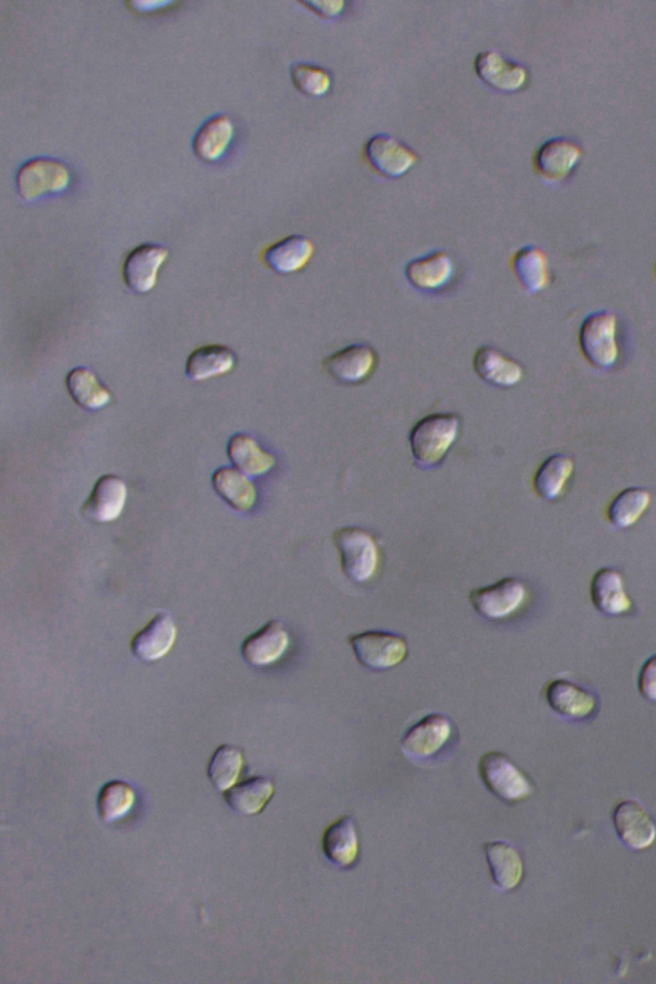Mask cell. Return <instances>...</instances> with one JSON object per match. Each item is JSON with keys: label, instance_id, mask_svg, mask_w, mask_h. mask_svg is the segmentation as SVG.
Masks as SVG:
<instances>
[{"label": "cell", "instance_id": "5bb4252c", "mask_svg": "<svg viewBox=\"0 0 656 984\" xmlns=\"http://www.w3.org/2000/svg\"><path fill=\"white\" fill-rule=\"evenodd\" d=\"M168 258V250L157 244H143L127 255L124 263V280L129 290L147 294L156 288L160 267Z\"/></svg>", "mask_w": 656, "mask_h": 984}, {"label": "cell", "instance_id": "6da1fadb", "mask_svg": "<svg viewBox=\"0 0 656 984\" xmlns=\"http://www.w3.org/2000/svg\"><path fill=\"white\" fill-rule=\"evenodd\" d=\"M459 429L460 418L455 413H435L420 418L409 434L413 459L424 468L440 465L458 441Z\"/></svg>", "mask_w": 656, "mask_h": 984}, {"label": "cell", "instance_id": "4dcf8cb0", "mask_svg": "<svg viewBox=\"0 0 656 984\" xmlns=\"http://www.w3.org/2000/svg\"><path fill=\"white\" fill-rule=\"evenodd\" d=\"M573 460L566 455L554 454L541 463L533 476V490L539 498L552 501L561 496L573 474Z\"/></svg>", "mask_w": 656, "mask_h": 984}, {"label": "cell", "instance_id": "9c48e42d", "mask_svg": "<svg viewBox=\"0 0 656 984\" xmlns=\"http://www.w3.org/2000/svg\"><path fill=\"white\" fill-rule=\"evenodd\" d=\"M528 597L524 583L516 577H507L490 587L469 592V603L476 613L488 620H504L517 612Z\"/></svg>", "mask_w": 656, "mask_h": 984}, {"label": "cell", "instance_id": "83f0119b", "mask_svg": "<svg viewBox=\"0 0 656 984\" xmlns=\"http://www.w3.org/2000/svg\"><path fill=\"white\" fill-rule=\"evenodd\" d=\"M232 465L247 476H262L277 465V458L248 434L233 435L228 443Z\"/></svg>", "mask_w": 656, "mask_h": 984}, {"label": "cell", "instance_id": "e575fe53", "mask_svg": "<svg viewBox=\"0 0 656 984\" xmlns=\"http://www.w3.org/2000/svg\"><path fill=\"white\" fill-rule=\"evenodd\" d=\"M134 788L125 783H110L102 788L98 797L100 816L105 824L125 818L134 808Z\"/></svg>", "mask_w": 656, "mask_h": 984}, {"label": "cell", "instance_id": "d6986e66", "mask_svg": "<svg viewBox=\"0 0 656 984\" xmlns=\"http://www.w3.org/2000/svg\"><path fill=\"white\" fill-rule=\"evenodd\" d=\"M290 645L289 632L280 621H270L242 642L241 655L253 666H267L280 661Z\"/></svg>", "mask_w": 656, "mask_h": 984}, {"label": "cell", "instance_id": "5b68a950", "mask_svg": "<svg viewBox=\"0 0 656 984\" xmlns=\"http://www.w3.org/2000/svg\"><path fill=\"white\" fill-rule=\"evenodd\" d=\"M580 346L586 361L598 370H610L617 363V317L612 312L591 313L580 329Z\"/></svg>", "mask_w": 656, "mask_h": 984}, {"label": "cell", "instance_id": "836d02e7", "mask_svg": "<svg viewBox=\"0 0 656 984\" xmlns=\"http://www.w3.org/2000/svg\"><path fill=\"white\" fill-rule=\"evenodd\" d=\"M652 503L650 493L643 487H628L621 491L607 508V519L618 528L634 526Z\"/></svg>", "mask_w": 656, "mask_h": 984}, {"label": "cell", "instance_id": "8992f818", "mask_svg": "<svg viewBox=\"0 0 656 984\" xmlns=\"http://www.w3.org/2000/svg\"><path fill=\"white\" fill-rule=\"evenodd\" d=\"M347 641L356 661L369 670L395 669L408 655L407 640L392 632L366 631L351 634Z\"/></svg>", "mask_w": 656, "mask_h": 984}, {"label": "cell", "instance_id": "ab89813d", "mask_svg": "<svg viewBox=\"0 0 656 984\" xmlns=\"http://www.w3.org/2000/svg\"><path fill=\"white\" fill-rule=\"evenodd\" d=\"M655 275H656V265H655Z\"/></svg>", "mask_w": 656, "mask_h": 984}, {"label": "cell", "instance_id": "4316f807", "mask_svg": "<svg viewBox=\"0 0 656 984\" xmlns=\"http://www.w3.org/2000/svg\"><path fill=\"white\" fill-rule=\"evenodd\" d=\"M237 364V355L225 345H206L194 351L186 361V377L207 381L228 375Z\"/></svg>", "mask_w": 656, "mask_h": 984}, {"label": "cell", "instance_id": "ffe728a7", "mask_svg": "<svg viewBox=\"0 0 656 984\" xmlns=\"http://www.w3.org/2000/svg\"><path fill=\"white\" fill-rule=\"evenodd\" d=\"M233 137L235 125L231 117L226 113H217L202 122L194 135L192 152L206 164H215L229 152Z\"/></svg>", "mask_w": 656, "mask_h": 984}, {"label": "cell", "instance_id": "d6a6232c", "mask_svg": "<svg viewBox=\"0 0 656 984\" xmlns=\"http://www.w3.org/2000/svg\"><path fill=\"white\" fill-rule=\"evenodd\" d=\"M244 768V754L238 747L222 745L210 758L208 777L218 791L228 793L239 783Z\"/></svg>", "mask_w": 656, "mask_h": 984}, {"label": "cell", "instance_id": "ba28073f", "mask_svg": "<svg viewBox=\"0 0 656 984\" xmlns=\"http://www.w3.org/2000/svg\"><path fill=\"white\" fill-rule=\"evenodd\" d=\"M368 166L381 176L400 178L418 164V154L396 137L377 134L369 137L363 151Z\"/></svg>", "mask_w": 656, "mask_h": 984}, {"label": "cell", "instance_id": "8fae6325", "mask_svg": "<svg viewBox=\"0 0 656 984\" xmlns=\"http://www.w3.org/2000/svg\"><path fill=\"white\" fill-rule=\"evenodd\" d=\"M378 355L374 348L354 344L340 349L323 361V369L331 379L344 385H360L374 375Z\"/></svg>", "mask_w": 656, "mask_h": 984}, {"label": "cell", "instance_id": "e0dca14e", "mask_svg": "<svg viewBox=\"0 0 656 984\" xmlns=\"http://www.w3.org/2000/svg\"><path fill=\"white\" fill-rule=\"evenodd\" d=\"M405 279L418 291L436 292L447 288L455 278L456 267L442 250L410 260L405 266Z\"/></svg>", "mask_w": 656, "mask_h": 984}, {"label": "cell", "instance_id": "603a6c76", "mask_svg": "<svg viewBox=\"0 0 656 984\" xmlns=\"http://www.w3.org/2000/svg\"><path fill=\"white\" fill-rule=\"evenodd\" d=\"M483 852L490 867L492 882L499 890L509 892L520 888L524 877V864L521 853L514 846L503 841L488 842L483 845Z\"/></svg>", "mask_w": 656, "mask_h": 984}, {"label": "cell", "instance_id": "277c9868", "mask_svg": "<svg viewBox=\"0 0 656 984\" xmlns=\"http://www.w3.org/2000/svg\"><path fill=\"white\" fill-rule=\"evenodd\" d=\"M479 774L486 788L501 801L520 804L529 800L534 793L531 778L503 753L482 755Z\"/></svg>", "mask_w": 656, "mask_h": 984}, {"label": "cell", "instance_id": "7a4b0ae2", "mask_svg": "<svg viewBox=\"0 0 656 984\" xmlns=\"http://www.w3.org/2000/svg\"><path fill=\"white\" fill-rule=\"evenodd\" d=\"M72 173L66 164L51 157H35L22 164L15 175V189L22 200L32 203L66 193Z\"/></svg>", "mask_w": 656, "mask_h": 984}, {"label": "cell", "instance_id": "ac0fdd59", "mask_svg": "<svg viewBox=\"0 0 656 984\" xmlns=\"http://www.w3.org/2000/svg\"><path fill=\"white\" fill-rule=\"evenodd\" d=\"M127 486L123 478L105 475L96 481L83 506V514L95 524L116 520L126 506Z\"/></svg>", "mask_w": 656, "mask_h": 984}, {"label": "cell", "instance_id": "7c38bea8", "mask_svg": "<svg viewBox=\"0 0 656 984\" xmlns=\"http://www.w3.org/2000/svg\"><path fill=\"white\" fill-rule=\"evenodd\" d=\"M613 825L622 843L631 850L649 849L656 840L655 821L636 800L621 801L614 808Z\"/></svg>", "mask_w": 656, "mask_h": 984}, {"label": "cell", "instance_id": "74e56055", "mask_svg": "<svg viewBox=\"0 0 656 984\" xmlns=\"http://www.w3.org/2000/svg\"><path fill=\"white\" fill-rule=\"evenodd\" d=\"M301 4L323 20L340 18L346 8V2L343 0H313V2H301Z\"/></svg>", "mask_w": 656, "mask_h": 984}, {"label": "cell", "instance_id": "1f68e13d", "mask_svg": "<svg viewBox=\"0 0 656 984\" xmlns=\"http://www.w3.org/2000/svg\"><path fill=\"white\" fill-rule=\"evenodd\" d=\"M66 386L74 402L86 411H100L112 402L110 390L86 367L72 370L67 375Z\"/></svg>", "mask_w": 656, "mask_h": 984}, {"label": "cell", "instance_id": "cb8c5ba5", "mask_svg": "<svg viewBox=\"0 0 656 984\" xmlns=\"http://www.w3.org/2000/svg\"><path fill=\"white\" fill-rule=\"evenodd\" d=\"M473 370L477 376L497 387H513L523 379L521 364L488 345L477 349L473 355Z\"/></svg>", "mask_w": 656, "mask_h": 984}, {"label": "cell", "instance_id": "9a60e30c", "mask_svg": "<svg viewBox=\"0 0 656 984\" xmlns=\"http://www.w3.org/2000/svg\"><path fill=\"white\" fill-rule=\"evenodd\" d=\"M550 707L561 717L574 722L593 719L598 709L595 694L566 680H554L545 688Z\"/></svg>", "mask_w": 656, "mask_h": 984}, {"label": "cell", "instance_id": "52a82bcc", "mask_svg": "<svg viewBox=\"0 0 656 984\" xmlns=\"http://www.w3.org/2000/svg\"><path fill=\"white\" fill-rule=\"evenodd\" d=\"M455 726L447 715L434 713L418 721L402 738V752L412 762L436 758L451 739Z\"/></svg>", "mask_w": 656, "mask_h": 984}, {"label": "cell", "instance_id": "4fadbf2b", "mask_svg": "<svg viewBox=\"0 0 656 984\" xmlns=\"http://www.w3.org/2000/svg\"><path fill=\"white\" fill-rule=\"evenodd\" d=\"M475 72L483 84L500 93L521 92L530 79L528 69L496 51L477 54Z\"/></svg>", "mask_w": 656, "mask_h": 984}, {"label": "cell", "instance_id": "d590c367", "mask_svg": "<svg viewBox=\"0 0 656 984\" xmlns=\"http://www.w3.org/2000/svg\"><path fill=\"white\" fill-rule=\"evenodd\" d=\"M290 76L294 86L304 95L322 97L330 93L334 79L330 71L317 64L298 62L290 66Z\"/></svg>", "mask_w": 656, "mask_h": 984}, {"label": "cell", "instance_id": "2e32d148", "mask_svg": "<svg viewBox=\"0 0 656 984\" xmlns=\"http://www.w3.org/2000/svg\"><path fill=\"white\" fill-rule=\"evenodd\" d=\"M322 851L330 863L340 869H351L358 863L361 840L358 828L352 817H340L325 829L322 836Z\"/></svg>", "mask_w": 656, "mask_h": 984}, {"label": "cell", "instance_id": "484cf974", "mask_svg": "<svg viewBox=\"0 0 656 984\" xmlns=\"http://www.w3.org/2000/svg\"><path fill=\"white\" fill-rule=\"evenodd\" d=\"M510 268L522 289L530 296L548 288L550 282L549 260L544 251L528 246L514 251L509 259Z\"/></svg>", "mask_w": 656, "mask_h": 984}, {"label": "cell", "instance_id": "3957f363", "mask_svg": "<svg viewBox=\"0 0 656 984\" xmlns=\"http://www.w3.org/2000/svg\"><path fill=\"white\" fill-rule=\"evenodd\" d=\"M332 541L347 579L364 583L376 574L379 556L376 540L371 532L360 527H343L332 535Z\"/></svg>", "mask_w": 656, "mask_h": 984}, {"label": "cell", "instance_id": "7402d4cb", "mask_svg": "<svg viewBox=\"0 0 656 984\" xmlns=\"http://www.w3.org/2000/svg\"><path fill=\"white\" fill-rule=\"evenodd\" d=\"M177 628L167 613L154 615L143 630L132 640V652L144 662H154L166 656L175 645Z\"/></svg>", "mask_w": 656, "mask_h": 984}, {"label": "cell", "instance_id": "f1b7e54d", "mask_svg": "<svg viewBox=\"0 0 656 984\" xmlns=\"http://www.w3.org/2000/svg\"><path fill=\"white\" fill-rule=\"evenodd\" d=\"M214 489L231 508L247 511L254 507L257 489L252 481L239 469L218 468L212 476Z\"/></svg>", "mask_w": 656, "mask_h": 984}, {"label": "cell", "instance_id": "30bf717a", "mask_svg": "<svg viewBox=\"0 0 656 984\" xmlns=\"http://www.w3.org/2000/svg\"><path fill=\"white\" fill-rule=\"evenodd\" d=\"M581 146L569 137H553L541 144L532 157L534 173L548 184L569 178L582 159Z\"/></svg>", "mask_w": 656, "mask_h": 984}, {"label": "cell", "instance_id": "f546056e", "mask_svg": "<svg viewBox=\"0 0 656 984\" xmlns=\"http://www.w3.org/2000/svg\"><path fill=\"white\" fill-rule=\"evenodd\" d=\"M274 795L271 779L256 777L226 793L225 799L229 807L242 816H257L262 812Z\"/></svg>", "mask_w": 656, "mask_h": 984}, {"label": "cell", "instance_id": "8d00e7d4", "mask_svg": "<svg viewBox=\"0 0 656 984\" xmlns=\"http://www.w3.org/2000/svg\"><path fill=\"white\" fill-rule=\"evenodd\" d=\"M638 691L646 701L656 702V654L647 659L638 674Z\"/></svg>", "mask_w": 656, "mask_h": 984}, {"label": "cell", "instance_id": "f35d334b", "mask_svg": "<svg viewBox=\"0 0 656 984\" xmlns=\"http://www.w3.org/2000/svg\"><path fill=\"white\" fill-rule=\"evenodd\" d=\"M135 8L136 12L149 13L156 12L160 10H166L167 7L173 6V2H135L129 3Z\"/></svg>", "mask_w": 656, "mask_h": 984}, {"label": "cell", "instance_id": "44dd1931", "mask_svg": "<svg viewBox=\"0 0 656 984\" xmlns=\"http://www.w3.org/2000/svg\"><path fill=\"white\" fill-rule=\"evenodd\" d=\"M314 244L303 235H290L263 250L262 262L280 275L301 272L314 256Z\"/></svg>", "mask_w": 656, "mask_h": 984}, {"label": "cell", "instance_id": "d4e9b609", "mask_svg": "<svg viewBox=\"0 0 656 984\" xmlns=\"http://www.w3.org/2000/svg\"><path fill=\"white\" fill-rule=\"evenodd\" d=\"M591 599L598 612L606 615L625 614L632 607L622 576L613 568H602L595 573L591 581Z\"/></svg>", "mask_w": 656, "mask_h": 984}]
</instances>
